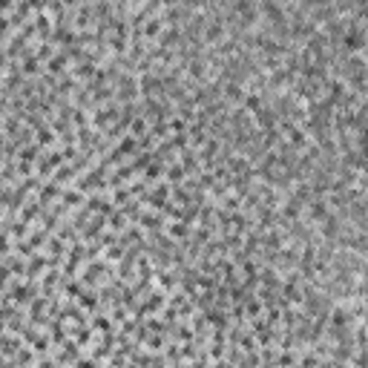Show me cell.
I'll return each mask as SVG.
<instances>
[{
    "label": "cell",
    "instance_id": "6da1fadb",
    "mask_svg": "<svg viewBox=\"0 0 368 368\" xmlns=\"http://www.w3.org/2000/svg\"><path fill=\"white\" fill-rule=\"evenodd\" d=\"M118 152H121V156H136L138 152V138L136 136H124L121 138V141H118Z\"/></svg>",
    "mask_w": 368,
    "mask_h": 368
},
{
    "label": "cell",
    "instance_id": "7a4b0ae2",
    "mask_svg": "<svg viewBox=\"0 0 368 368\" xmlns=\"http://www.w3.org/2000/svg\"><path fill=\"white\" fill-rule=\"evenodd\" d=\"M78 176V170L72 167V164H58V172H55V182L60 184V182H72Z\"/></svg>",
    "mask_w": 368,
    "mask_h": 368
},
{
    "label": "cell",
    "instance_id": "3957f363",
    "mask_svg": "<svg viewBox=\"0 0 368 368\" xmlns=\"http://www.w3.org/2000/svg\"><path fill=\"white\" fill-rule=\"evenodd\" d=\"M167 230H170L172 239H178V242H182V239L187 242V236H190V224H187V222H176V224H170Z\"/></svg>",
    "mask_w": 368,
    "mask_h": 368
},
{
    "label": "cell",
    "instance_id": "277c9868",
    "mask_svg": "<svg viewBox=\"0 0 368 368\" xmlns=\"http://www.w3.org/2000/svg\"><path fill=\"white\" fill-rule=\"evenodd\" d=\"M49 72H52V75H66V55H64V52L49 60Z\"/></svg>",
    "mask_w": 368,
    "mask_h": 368
},
{
    "label": "cell",
    "instance_id": "5b68a950",
    "mask_svg": "<svg viewBox=\"0 0 368 368\" xmlns=\"http://www.w3.org/2000/svg\"><path fill=\"white\" fill-rule=\"evenodd\" d=\"M60 196H64V204H84V193L80 190H66Z\"/></svg>",
    "mask_w": 368,
    "mask_h": 368
},
{
    "label": "cell",
    "instance_id": "8992f818",
    "mask_svg": "<svg viewBox=\"0 0 368 368\" xmlns=\"http://www.w3.org/2000/svg\"><path fill=\"white\" fill-rule=\"evenodd\" d=\"M80 305L90 310H98V299H95V294H80Z\"/></svg>",
    "mask_w": 368,
    "mask_h": 368
},
{
    "label": "cell",
    "instance_id": "52a82bcc",
    "mask_svg": "<svg viewBox=\"0 0 368 368\" xmlns=\"http://www.w3.org/2000/svg\"><path fill=\"white\" fill-rule=\"evenodd\" d=\"M147 348H152V351H161V348H164V340H161V336H147Z\"/></svg>",
    "mask_w": 368,
    "mask_h": 368
},
{
    "label": "cell",
    "instance_id": "ba28073f",
    "mask_svg": "<svg viewBox=\"0 0 368 368\" xmlns=\"http://www.w3.org/2000/svg\"><path fill=\"white\" fill-rule=\"evenodd\" d=\"M14 362H34V354L32 351H20V354L14 356Z\"/></svg>",
    "mask_w": 368,
    "mask_h": 368
},
{
    "label": "cell",
    "instance_id": "9c48e42d",
    "mask_svg": "<svg viewBox=\"0 0 368 368\" xmlns=\"http://www.w3.org/2000/svg\"><path fill=\"white\" fill-rule=\"evenodd\" d=\"M44 242H46V233H32V236H29V244H32V248L44 244Z\"/></svg>",
    "mask_w": 368,
    "mask_h": 368
},
{
    "label": "cell",
    "instance_id": "30bf717a",
    "mask_svg": "<svg viewBox=\"0 0 368 368\" xmlns=\"http://www.w3.org/2000/svg\"><path fill=\"white\" fill-rule=\"evenodd\" d=\"M12 9V0H0V12H9Z\"/></svg>",
    "mask_w": 368,
    "mask_h": 368
},
{
    "label": "cell",
    "instance_id": "8fae6325",
    "mask_svg": "<svg viewBox=\"0 0 368 368\" xmlns=\"http://www.w3.org/2000/svg\"><path fill=\"white\" fill-rule=\"evenodd\" d=\"M0 112H3V101H0Z\"/></svg>",
    "mask_w": 368,
    "mask_h": 368
},
{
    "label": "cell",
    "instance_id": "7c38bea8",
    "mask_svg": "<svg viewBox=\"0 0 368 368\" xmlns=\"http://www.w3.org/2000/svg\"><path fill=\"white\" fill-rule=\"evenodd\" d=\"M0 218H3V210H0Z\"/></svg>",
    "mask_w": 368,
    "mask_h": 368
}]
</instances>
